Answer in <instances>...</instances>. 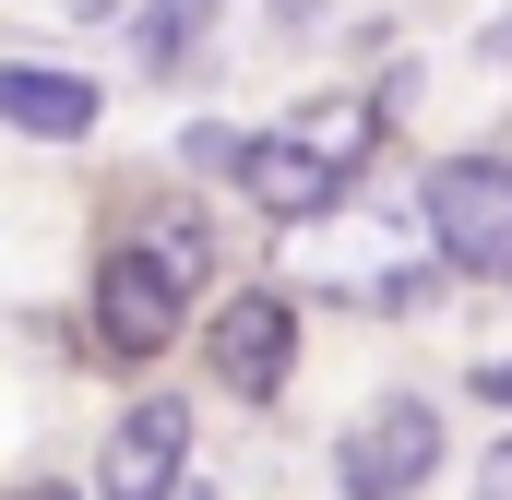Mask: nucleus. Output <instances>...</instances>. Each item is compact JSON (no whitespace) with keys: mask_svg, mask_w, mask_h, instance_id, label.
<instances>
[{"mask_svg":"<svg viewBox=\"0 0 512 500\" xmlns=\"http://www.w3.org/2000/svg\"><path fill=\"white\" fill-rule=\"evenodd\" d=\"M417 215H429V250L453 274H512V155H441L417 179Z\"/></svg>","mask_w":512,"mask_h":500,"instance_id":"1","label":"nucleus"},{"mask_svg":"<svg viewBox=\"0 0 512 500\" xmlns=\"http://www.w3.org/2000/svg\"><path fill=\"white\" fill-rule=\"evenodd\" d=\"M441 477V405L429 393H382L346 441H334V489L346 500H405Z\"/></svg>","mask_w":512,"mask_h":500,"instance_id":"2","label":"nucleus"},{"mask_svg":"<svg viewBox=\"0 0 512 500\" xmlns=\"http://www.w3.org/2000/svg\"><path fill=\"white\" fill-rule=\"evenodd\" d=\"M179 477H191V405L143 393L96 453V500H179Z\"/></svg>","mask_w":512,"mask_h":500,"instance_id":"3","label":"nucleus"},{"mask_svg":"<svg viewBox=\"0 0 512 500\" xmlns=\"http://www.w3.org/2000/svg\"><path fill=\"white\" fill-rule=\"evenodd\" d=\"M203 358H215V381H227L239 405H262V393H286V370H298V310H286L274 286H239V298L215 310Z\"/></svg>","mask_w":512,"mask_h":500,"instance_id":"4","label":"nucleus"},{"mask_svg":"<svg viewBox=\"0 0 512 500\" xmlns=\"http://www.w3.org/2000/svg\"><path fill=\"white\" fill-rule=\"evenodd\" d=\"M179 310H191V298H179L143 250H108V262H96V346H108V358H167V346H179Z\"/></svg>","mask_w":512,"mask_h":500,"instance_id":"5","label":"nucleus"},{"mask_svg":"<svg viewBox=\"0 0 512 500\" xmlns=\"http://www.w3.org/2000/svg\"><path fill=\"white\" fill-rule=\"evenodd\" d=\"M239 191H251L274 227H310V215H334V203H346V167H334V155H310L298 131H251Z\"/></svg>","mask_w":512,"mask_h":500,"instance_id":"6","label":"nucleus"},{"mask_svg":"<svg viewBox=\"0 0 512 500\" xmlns=\"http://www.w3.org/2000/svg\"><path fill=\"white\" fill-rule=\"evenodd\" d=\"M0 120L24 143H84L96 131V84L84 72H48V60H0Z\"/></svg>","mask_w":512,"mask_h":500,"instance_id":"7","label":"nucleus"},{"mask_svg":"<svg viewBox=\"0 0 512 500\" xmlns=\"http://www.w3.org/2000/svg\"><path fill=\"white\" fill-rule=\"evenodd\" d=\"M203 36H215V0H143V12H131V60H143V72H191Z\"/></svg>","mask_w":512,"mask_h":500,"instance_id":"8","label":"nucleus"},{"mask_svg":"<svg viewBox=\"0 0 512 500\" xmlns=\"http://www.w3.org/2000/svg\"><path fill=\"white\" fill-rule=\"evenodd\" d=\"M143 262H155V274H167V286H179V298H191V286H203V274H215V227H203V215H191V203H167V215H143Z\"/></svg>","mask_w":512,"mask_h":500,"instance_id":"9","label":"nucleus"},{"mask_svg":"<svg viewBox=\"0 0 512 500\" xmlns=\"http://www.w3.org/2000/svg\"><path fill=\"white\" fill-rule=\"evenodd\" d=\"M286 131H298L310 155H334V167L358 179V155H370V131H382V108H370V96H322V108H298Z\"/></svg>","mask_w":512,"mask_h":500,"instance_id":"10","label":"nucleus"},{"mask_svg":"<svg viewBox=\"0 0 512 500\" xmlns=\"http://www.w3.org/2000/svg\"><path fill=\"white\" fill-rule=\"evenodd\" d=\"M239 155H251L239 120H203V131H191V167H203V179H239Z\"/></svg>","mask_w":512,"mask_h":500,"instance_id":"11","label":"nucleus"},{"mask_svg":"<svg viewBox=\"0 0 512 500\" xmlns=\"http://www.w3.org/2000/svg\"><path fill=\"white\" fill-rule=\"evenodd\" d=\"M477 500H512V429L489 441V453H477Z\"/></svg>","mask_w":512,"mask_h":500,"instance_id":"12","label":"nucleus"},{"mask_svg":"<svg viewBox=\"0 0 512 500\" xmlns=\"http://www.w3.org/2000/svg\"><path fill=\"white\" fill-rule=\"evenodd\" d=\"M477 393H489V405H512V358H489V370H477Z\"/></svg>","mask_w":512,"mask_h":500,"instance_id":"13","label":"nucleus"},{"mask_svg":"<svg viewBox=\"0 0 512 500\" xmlns=\"http://www.w3.org/2000/svg\"><path fill=\"white\" fill-rule=\"evenodd\" d=\"M24 500H84V489H24Z\"/></svg>","mask_w":512,"mask_h":500,"instance_id":"14","label":"nucleus"}]
</instances>
